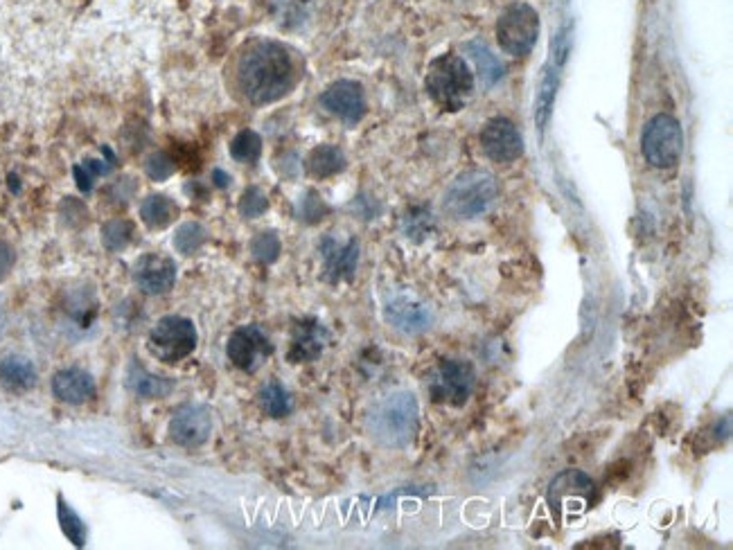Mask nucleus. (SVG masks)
Wrapping results in <instances>:
<instances>
[{
	"instance_id": "33",
	"label": "nucleus",
	"mask_w": 733,
	"mask_h": 550,
	"mask_svg": "<svg viewBox=\"0 0 733 550\" xmlns=\"http://www.w3.org/2000/svg\"><path fill=\"white\" fill-rule=\"evenodd\" d=\"M145 170H147V176L152 181H165V179H170V176L174 174L176 165H174L170 154L156 152V154H152V156L147 158Z\"/></svg>"
},
{
	"instance_id": "35",
	"label": "nucleus",
	"mask_w": 733,
	"mask_h": 550,
	"mask_svg": "<svg viewBox=\"0 0 733 550\" xmlns=\"http://www.w3.org/2000/svg\"><path fill=\"white\" fill-rule=\"evenodd\" d=\"M14 264H16V253H14L12 244H7L5 239H0V282H3L7 275L12 273Z\"/></svg>"
},
{
	"instance_id": "10",
	"label": "nucleus",
	"mask_w": 733,
	"mask_h": 550,
	"mask_svg": "<svg viewBox=\"0 0 733 550\" xmlns=\"http://www.w3.org/2000/svg\"><path fill=\"white\" fill-rule=\"evenodd\" d=\"M226 354L235 368L255 372L273 354V343L260 325H244L231 334L226 343Z\"/></svg>"
},
{
	"instance_id": "16",
	"label": "nucleus",
	"mask_w": 733,
	"mask_h": 550,
	"mask_svg": "<svg viewBox=\"0 0 733 550\" xmlns=\"http://www.w3.org/2000/svg\"><path fill=\"white\" fill-rule=\"evenodd\" d=\"M384 318L388 325L404 334H422L434 321L429 307L411 294H395L388 298L384 305Z\"/></svg>"
},
{
	"instance_id": "6",
	"label": "nucleus",
	"mask_w": 733,
	"mask_h": 550,
	"mask_svg": "<svg viewBox=\"0 0 733 550\" xmlns=\"http://www.w3.org/2000/svg\"><path fill=\"white\" fill-rule=\"evenodd\" d=\"M197 341V327L190 318L163 316L149 332L147 348L152 357L172 366V363L188 359L197 348Z\"/></svg>"
},
{
	"instance_id": "9",
	"label": "nucleus",
	"mask_w": 733,
	"mask_h": 550,
	"mask_svg": "<svg viewBox=\"0 0 733 550\" xmlns=\"http://www.w3.org/2000/svg\"><path fill=\"white\" fill-rule=\"evenodd\" d=\"M476 372L470 361L445 359L440 361L429 381V393L436 404L463 406L474 390Z\"/></svg>"
},
{
	"instance_id": "31",
	"label": "nucleus",
	"mask_w": 733,
	"mask_h": 550,
	"mask_svg": "<svg viewBox=\"0 0 733 550\" xmlns=\"http://www.w3.org/2000/svg\"><path fill=\"white\" fill-rule=\"evenodd\" d=\"M328 206L321 199L319 192L309 190L303 194V199L298 201V219L305 221V224H319V221L328 215Z\"/></svg>"
},
{
	"instance_id": "19",
	"label": "nucleus",
	"mask_w": 733,
	"mask_h": 550,
	"mask_svg": "<svg viewBox=\"0 0 733 550\" xmlns=\"http://www.w3.org/2000/svg\"><path fill=\"white\" fill-rule=\"evenodd\" d=\"M127 388L140 399H163L174 390V381L170 377L149 372L143 363L131 361L125 377Z\"/></svg>"
},
{
	"instance_id": "15",
	"label": "nucleus",
	"mask_w": 733,
	"mask_h": 550,
	"mask_svg": "<svg viewBox=\"0 0 733 550\" xmlns=\"http://www.w3.org/2000/svg\"><path fill=\"white\" fill-rule=\"evenodd\" d=\"M321 260H323V278L339 285V282H350L357 273L359 264V244L357 239L339 242L334 237H325L321 242Z\"/></svg>"
},
{
	"instance_id": "32",
	"label": "nucleus",
	"mask_w": 733,
	"mask_h": 550,
	"mask_svg": "<svg viewBox=\"0 0 733 550\" xmlns=\"http://www.w3.org/2000/svg\"><path fill=\"white\" fill-rule=\"evenodd\" d=\"M269 199L260 188H246L240 199V215L244 219H255L267 212Z\"/></svg>"
},
{
	"instance_id": "1",
	"label": "nucleus",
	"mask_w": 733,
	"mask_h": 550,
	"mask_svg": "<svg viewBox=\"0 0 733 550\" xmlns=\"http://www.w3.org/2000/svg\"><path fill=\"white\" fill-rule=\"evenodd\" d=\"M296 82L289 50L276 41H258L237 64V86L251 104H271L285 97Z\"/></svg>"
},
{
	"instance_id": "5",
	"label": "nucleus",
	"mask_w": 733,
	"mask_h": 550,
	"mask_svg": "<svg viewBox=\"0 0 733 550\" xmlns=\"http://www.w3.org/2000/svg\"><path fill=\"white\" fill-rule=\"evenodd\" d=\"M596 499V483L580 469H567L549 485V505L558 519L573 521L589 512Z\"/></svg>"
},
{
	"instance_id": "29",
	"label": "nucleus",
	"mask_w": 733,
	"mask_h": 550,
	"mask_svg": "<svg viewBox=\"0 0 733 550\" xmlns=\"http://www.w3.org/2000/svg\"><path fill=\"white\" fill-rule=\"evenodd\" d=\"M262 154V138L251 129L237 133L231 143V156L237 163H255Z\"/></svg>"
},
{
	"instance_id": "38",
	"label": "nucleus",
	"mask_w": 733,
	"mask_h": 550,
	"mask_svg": "<svg viewBox=\"0 0 733 550\" xmlns=\"http://www.w3.org/2000/svg\"><path fill=\"white\" fill-rule=\"evenodd\" d=\"M213 181H215V185H217V188H228V183H231V176H228L226 172H222V170H215L213 172Z\"/></svg>"
},
{
	"instance_id": "39",
	"label": "nucleus",
	"mask_w": 733,
	"mask_h": 550,
	"mask_svg": "<svg viewBox=\"0 0 733 550\" xmlns=\"http://www.w3.org/2000/svg\"><path fill=\"white\" fill-rule=\"evenodd\" d=\"M7 185H10V190H12L14 194H19V192H21V183H19V176H16V174H10V176H7Z\"/></svg>"
},
{
	"instance_id": "17",
	"label": "nucleus",
	"mask_w": 733,
	"mask_h": 550,
	"mask_svg": "<svg viewBox=\"0 0 733 550\" xmlns=\"http://www.w3.org/2000/svg\"><path fill=\"white\" fill-rule=\"evenodd\" d=\"M330 343V332L321 321L316 318H305L294 325L291 332L287 359L291 363H312L323 354Z\"/></svg>"
},
{
	"instance_id": "8",
	"label": "nucleus",
	"mask_w": 733,
	"mask_h": 550,
	"mask_svg": "<svg viewBox=\"0 0 733 550\" xmlns=\"http://www.w3.org/2000/svg\"><path fill=\"white\" fill-rule=\"evenodd\" d=\"M540 37V16L526 3L510 5L497 21L499 46L512 57H526Z\"/></svg>"
},
{
	"instance_id": "4",
	"label": "nucleus",
	"mask_w": 733,
	"mask_h": 550,
	"mask_svg": "<svg viewBox=\"0 0 733 550\" xmlns=\"http://www.w3.org/2000/svg\"><path fill=\"white\" fill-rule=\"evenodd\" d=\"M497 181L483 170H470L456 176L445 194V210L456 219H476L497 201Z\"/></svg>"
},
{
	"instance_id": "11",
	"label": "nucleus",
	"mask_w": 733,
	"mask_h": 550,
	"mask_svg": "<svg viewBox=\"0 0 733 550\" xmlns=\"http://www.w3.org/2000/svg\"><path fill=\"white\" fill-rule=\"evenodd\" d=\"M213 433V413L201 404H185L172 415L170 438L179 447L197 449L206 445Z\"/></svg>"
},
{
	"instance_id": "34",
	"label": "nucleus",
	"mask_w": 733,
	"mask_h": 550,
	"mask_svg": "<svg viewBox=\"0 0 733 550\" xmlns=\"http://www.w3.org/2000/svg\"><path fill=\"white\" fill-rule=\"evenodd\" d=\"M59 215H61V219H64V224H68V226H82V224H86L88 210H86V206L82 201H77L73 197H66L59 206Z\"/></svg>"
},
{
	"instance_id": "7",
	"label": "nucleus",
	"mask_w": 733,
	"mask_h": 550,
	"mask_svg": "<svg viewBox=\"0 0 733 550\" xmlns=\"http://www.w3.org/2000/svg\"><path fill=\"white\" fill-rule=\"evenodd\" d=\"M684 149V136L673 115H655L641 133V152L646 161L657 170H668L677 165Z\"/></svg>"
},
{
	"instance_id": "23",
	"label": "nucleus",
	"mask_w": 733,
	"mask_h": 550,
	"mask_svg": "<svg viewBox=\"0 0 733 550\" xmlns=\"http://www.w3.org/2000/svg\"><path fill=\"white\" fill-rule=\"evenodd\" d=\"M64 314L68 318V323L77 327V330H88L97 316V300L93 296V291L79 289L73 291V294H68L64 300Z\"/></svg>"
},
{
	"instance_id": "27",
	"label": "nucleus",
	"mask_w": 733,
	"mask_h": 550,
	"mask_svg": "<svg viewBox=\"0 0 733 550\" xmlns=\"http://www.w3.org/2000/svg\"><path fill=\"white\" fill-rule=\"evenodd\" d=\"M57 519H59V526H61V532L68 537L70 544H73L75 548H84L86 546V526L84 521L79 514L70 508V505L61 499H57Z\"/></svg>"
},
{
	"instance_id": "21",
	"label": "nucleus",
	"mask_w": 733,
	"mask_h": 550,
	"mask_svg": "<svg viewBox=\"0 0 733 550\" xmlns=\"http://www.w3.org/2000/svg\"><path fill=\"white\" fill-rule=\"evenodd\" d=\"M307 172L314 176V179H330V176H337L339 172L346 170V154L341 152L339 147L334 145H319L314 147L307 156Z\"/></svg>"
},
{
	"instance_id": "24",
	"label": "nucleus",
	"mask_w": 733,
	"mask_h": 550,
	"mask_svg": "<svg viewBox=\"0 0 733 550\" xmlns=\"http://www.w3.org/2000/svg\"><path fill=\"white\" fill-rule=\"evenodd\" d=\"M467 52H470L472 61L476 64V70H479V77L485 88H490L499 82V79L503 77V70L501 61L497 59V55H492V50L485 46V43L481 41H472L467 43Z\"/></svg>"
},
{
	"instance_id": "40",
	"label": "nucleus",
	"mask_w": 733,
	"mask_h": 550,
	"mask_svg": "<svg viewBox=\"0 0 733 550\" xmlns=\"http://www.w3.org/2000/svg\"><path fill=\"white\" fill-rule=\"evenodd\" d=\"M5 330H7V312H5L3 303H0V336L5 334Z\"/></svg>"
},
{
	"instance_id": "30",
	"label": "nucleus",
	"mask_w": 733,
	"mask_h": 550,
	"mask_svg": "<svg viewBox=\"0 0 733 550\" xmlns=\"http://www.w3.org/2000/svg\"><path fill=\"white\" fill-rule=\"evenodd\" d=\"M282 251V244H280V237L273 233V230H267V233H260L253 237L251 242V253L258 262L262 264H271L278 260V255Z\"/></svg>"
},
{
	"instance_id": "18",
	"label": "nucleus",
	"mask_w": 733,
	"mask_h": 550,
	"mask_svg": "<svg viewBox=\"0 0 733 550\" xmlns=\"http://www.w3.org/2000/svg\"><path fill=\"white\" fill-rule=\"evenodd\" d=\"M52 395L64 404L82 406L95 397V379L82 368H64L52 377Z\"/></svg>"
},
{
	"instance_id": "36",
	"label": "nucleus",
	"mask_w": 733,
	"mask_h": 550,
	"mask_svg": "<svg viewBox=\"0 0 733 550\" xmlns=\"http://www.w3.org/2000/svg\"><path fill=\"white\" fill-rule=\"evenodd\" d=\"M425 217L427 215H420V210H415V212H411V215H406V221H404L406 235L413 237V239H415V235H425L429 230V228H425V221H429Z\"/></svg>"
},
{
	"instance_id": "12",
	"label": "nucleus",
	"mask_w": 733,
	"mask_h": 550,
	"mask_svg": "<svg viewBox=\"0 0 733 550\" xmlns=\"http://www.w3.org/2000/svg\"><path fill=\"white\" fill-rule=\"evenodd\" d=\"M323 109L337 115L346 124H357L366 115V95L364 86L352 79H339L330 84L321 95Z\"/></svg>"
},
{
	"instance_id": "25",
	"label": "nucleus",
	"mask_w": 733,
	"mask_h": 550,
	"mask_svg": "<svg viewBox=\"0 0 733 550\" xmlns=\"http://www.w3.org/2000/svg\"><path fill=\"white\" fill-rule=\"evenodd\" d=\"M258 402L264 413L269 418H285V415L291 413V395L289 390L280 384V381H269L264 384L258 393Z\"/></svg>"
},
{
	"instance_id": "13",
	"label": "nucleus",
	"mask_w": 733,
	"mask_h": 550,
	"mask_svg": "<svg viewBox=\"0 0 733 550\" xmlns=\"http://www.w3.org/2000/svg\"><path fill=\"white\" fill-rule=\"evenodd\" d=\"M481 145L485 156L494 163H512L524 154V140H521L515 124L506 118H494L481 131Z\"/></svg>"
},
{
	"instance_id": "37",
	"label": "nucleus",
	"mask_w": 733,
	"mask_h": 550,
	"mask_svg": "<svg viewBox=\"0 0 733 550\" xmlns=\"http://www.w3.org/2000/svg\"><path fill=\"white\" fill-rule=\"evenodd\" d=\"M73 174H75V183H77L79 192L88 194V192L93 190V185H95V176H93L91 172H88L82 163L73 167Z\"/></svg>"
},
{
	"instance_id": "20",
	"label": "nucleus",
	"mask_w": 733,
	"mask_h": 550,
	"mask_svg": "<svg viewBox=\"0 0 733 550\" xmlns=\"http://www.w3.org/2000/svg\"><path fill=\"white\" fill-rule=\"evenodd\" d=\"M39 381V372L34 363L21 354H10L0 361V384L12 393H28Z\"/></svg>"
},
{
	"instance_id": "28",
	"label": "nucleus",
	"mask_w": 733,
	"mask_h": 550,
	"mask_svg": "<svg viewBox=\"0 0 733 550\" xmlns=\"http://www.w3.org/2000/svg\"><path fill=\"white\" fill-rule=\"evenodd\" d=\"M206 239H208V230L203 228L199 221H188V224H183L174 233V248L181 255H192V253H197L203 244H206Z\"/></svg>"
},
{
	"instance_id": "3",
	"label": "nucleus",
	"mask_w": 733,
	"mask_h": 550,
	"mask_svg": "<svg viewBox=\"0 0 733 550\" xmlns=\"http://www.w3.org/2000/svg\"><path fill=\"white\" fill-rule=\"evenodd\" d=\"M425 84L431 100L449 113L461 111L474 91V77L470 68L456 55L438 57L429 66Z\"/></svg>"
},
{
	"instance_id": "14",
	"label": "nucleus",
	"mask_w": 733,
	"mask_h": 550,
	"mask_svg": "<svg viewBox=\"0 0 733 550\" xmlns=\"http://www.w3.org/2000/svg\"><path fill=\"white\" fill-rule=\"evenodd\" d=\"M134 282L147 296H163L176 285V264L172 257L147 253L134 264Z\"/></svg>"
},
{
	"instance_id": "26",
	"label": "nucleus",
	"mask_w": 733,
	"mask_h": 550,
	"mask_svg": "<svg viewBox=\"0 0 733 550\" xmlns=\"http://www.w3.org/2000/svg\"><path fill=\"white\" fill-rule=\"evenodd\" d=\"M136 226L129 219H109L102 226V244L111 253H120L134 242Z\"/></svg>"
},
{
	"instance_id": "2",
	"label": "nucleus",
	"mask_w": 733,
	"mask_h": 550,
	"mask_svg": "<svg viewBox=\"0 0 733 550\" xmlns=\"http://www.w3.org/2000/svg\"><path fill=\"white\" fill-rule=\"evenodd\" d=\"M420 429V406L413 393H391L377 402L368 415V431L375 442L388 449L411 445Z\"/></svg>"
},
{
	"instance_id": "22",
	"label": "nucleus",
	"mask_w": 733,
	"mask_h": 550,
	"mask_svg": "<svg viewBox=\"0 0 733 550\" xmlns=\"http://www.w3.org/2000/svg\"><path fill=\"white\" fill-rule=\"evenodd\" d=\"M176 217H179V206L170 197H165V194H149L140 203V219L152 230L167 228Z\"/></svg>"
}]
</instances>
